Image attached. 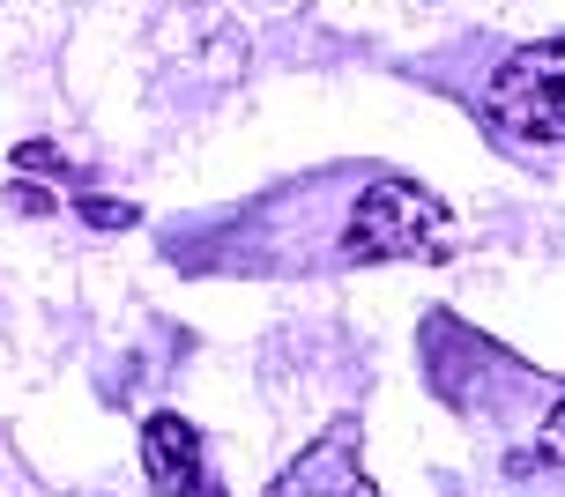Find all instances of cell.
<instances>
[{
	"mask_svg": "<svg viewBox=\"0 0 565 497\" xmlns=\"http://www.w3.org/2000/svg\"><path fill=\"white\" fill-rule=\"evenodd\" d=\"M342 252L350 260H447L454 252V216L447 201L417 186V179H372L358 208H350V230H342Z\"/></svg>",
	"mask_w": 565,
	"mask_h": 497,
	"instance_id": "1",
	"label": "cell"
},
{
	"mask_svg": "<svg viewBox=\"0 0 565 497\" xmlns=\"http://www.w3.org/2000/svg\"><path fill=\"white\" fill-rule=\"evenodd\" d=\"M491 119L521 141H565V37H536L491 67Z\"/></svg>",
	"mask_w": 565,
	"mask_h": 497,
	"instance_id": "2",
	"label": "cell"
},
{
	"mask_svg": "<svg viewBox=\"0 0 565 497\" xmlns=\"http://www.w3.org/2000/svg\"><path fill=\"white\" fill-rule=\"evenodd\" d=\"M268 497H380L358 453V423H335L328 439H312L290 468L268 483Z\"/></svg>",
	"mask_w": 565,
	"mask_h": 497,
	"instance_id": "3",
	"label": "cell"
},
{
	"mask_svg": "<svg viewBox=\"0 0 565 497\" xmlns=\"http://www.w3.org/2000/svg\"><path fill=\"white\" fill-rule=\"evenodd\" d=\"M141 468H149V490L164 497H224V483L201 461V431L171 409H157L141 423Z\"/></svg>",
	"mask_w": 565,
	"mask_h": 497,
	"instance_id": "4",
	"label": "cell"
},
{
	"mask_svg": "<svg viewBox=\"0 0 565 497\" xmlns=\"http://www.w3.org/2000/svg\"><path fill=\"white\" fill-rule=\"evenodd\" d=\"M543 453H551V461H565V401L543 415Z\"/></svg>",
	"mask_w": 565,
	"mask_h": 497,
	"instance_id": "5",
	"label": "cell"
}]
</instances>
